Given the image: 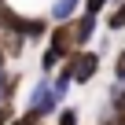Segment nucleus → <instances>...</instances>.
<instances>
[{
	"mask_svg": "<svg viewBox=\"0 0 125 125\" xmlns=\"http://www.w3.org/2000/svg\"><path fill=\"white\" fill-rule=\"evenodd\" d=\"M103 4H107V0H85V11H88V15H96Z\"/></svg>",
	"mask_w": 125,
	"mask_h": 125,
	"instance_id": "nucleus-10",
	"label": "nucleus"
},
{
	"mask_svg": "<svg viewBox=\"0 0 125 125\" xmlns=\"http://www.w3.org/2000/svg\"><path fill=\"white\" fill-rule=\"evenodd\" d=\"M114 77H121V81H125V52H121V55H118V62H114Z\"/></svg>",
	"mask_w": 125,
	"mask_h": 125,
	"instance_id": "nucleus-9",
	"label": "nucleus"
},
{
	"mask_svg": "<svg viewBox=\"0 0 125 125\" xmlns=\"http://www.w3.org/2000/svg\"><path fill=\"white\" fill-rule=\"evenodd\" d=\"M107 26H110V30H125V4H118V8L110 11V19H107Z\"/></svg>",
	"mask_w": 125,
	"mask_h": 125,
	"instance_id": "nucleus-5",
	"label": "nucleus"
},
{
	"mask_svg": "<svg viewBox=\"0 0 125 125\" xmlns=\"http://www.w3.org/2000/svg\"><path fill=\"white\" fill-rule=\"evenodd\" d=\"M114 125H125V118H118V121H114Z\"/></svg>",
	"mask_w": 125,
	"mask_h": 125,
	"instance_id": "nucleus-11",
	"label": "nucleus"
},
{
	"mask_svg": "<svg viewBox=\"0 0 125 125\" xmlns=\"http://www.w3.org/2000/svg\"><path fill=\"white\" fill-rule=\"evenodd\" d=\"M59 125H77V114H74V110H62V114H59Z\"/></svg>",
	"mask_w": 125,
	"mask_h": 125,
	"instance_id": "nucleus-8",
	"label": "nucleus"
},
{
	"mask_svg": "<svg viewBox=\"0 0 125 125\" xmlns=\"http://www.w3.org/2000/svg\"><path fill=\"white\" fill-rule=\"evenodd\" d=\"M74 8H77V0H55V11H52L55 22H66V15H70Z\"/></svg>",
	"mask_w": 125,
	"mask_h": 125,
	"instance_id": "nucleus-4",
	"label": "nucleus"
},
{
	"mask_svg": "<svg viewBox=\"0 0 125 125\" xmlns=\"http://www.w3.org/2000/svg\"><path fill=\"white\" fill-rule=\"evenodd\" d=\"M0 59H4V52H0Z\"/></svg>",
	"mask_w": 125,
	"mask_h": 125,
	"instance_id": "nucleus-12",
	"label": "nucleus"
},
{
	"mask_svg": "<svg viewBox=\"0 0 125 125\" xmlns=\"http://www.w3.org/2000/svg\"><path fill=\"white\" fill-rule=\"evenodd\" d=\"M59 59H62V55H59L55 48H48V52H44V59H41V66H44V70H52V66H55Z\"/></svg>",
	"mask_w": 125,
	"mask_h": 125,
	"instance_id": "nucleus-6",
	"label": "nucleus"
},
{
	"mask_svg": "<svg viewBox=\"0 0 125 125\" xmlns=\"http://www.w3.org/2000/svg\"><path fill=\"white\" fill-rule=\"evenodd\" d=\"M92 30H96V22H92V15H85V19H77V22H74V44H88V37H92Z\"/></svg>",
	"mask_w": 125,
	"mask_h": 125,
	"instance_id": "nucleus-3",
	"label": "nucleus"
},
{
	"mask_svg": "<svg viewBox=\"0 0 125 125\" xmlns=\"http://www.w3.org/2000/svg\"><path fill=\"white\" fill-rule=\"evenodd\" d=\"M70 44H74V26H55V33H52V48H55L59 55H66Z\"/></svg>",
	"mask_w": 125,
	"mask_h": 125,
	"instance_id": "nucleus-2",
	"label": "nucleus"
},
{
	"mask_svg": "<svg viewBox=\"0 0 125 125\" xmlns=\"http://www.w3.org/2000/svg\"><path fill=\"white\" fill-rule=\"evenodd\" d=\"M107 125H114V121H107Z\"/></svg>",
	"mask_w": 125,
	"mask_h": 125,
	"instance_id": "nucleus-13",
	"label": "nucleus"
},
{
	"mask_svg": "<svg viewBox=\"0 0 125 125\" xmlns=\"http://www.w3.org/2000/svg\"><path fill=\"white\" fill-rule=\"evenodd\" d=\"M114 110L125 118V88H121V92H114Z\"/></svg>",
	"mask_w": 125,
	"mask_h": 125,
	"instance_id": "nucleus-7",
	"label": "nucleus"
},
{
	"mask_svg": "<svg viewBox=\"0 0 125 125\" xmlns=\"http://www.w3.org/2000/svg\"><path fill=\"white\" fill-rule=\"evenodd\" d=\"M96 70H99V55H96V52H77V55H70L66 70H62V77H70V81L85 85V81L96 77Z\"/></svg>",
	"mask_w": 125,
	"mask_h": 125,
	"instance_id": "nucleus-1",
	"label": "nucleus"
}]
</instances>
